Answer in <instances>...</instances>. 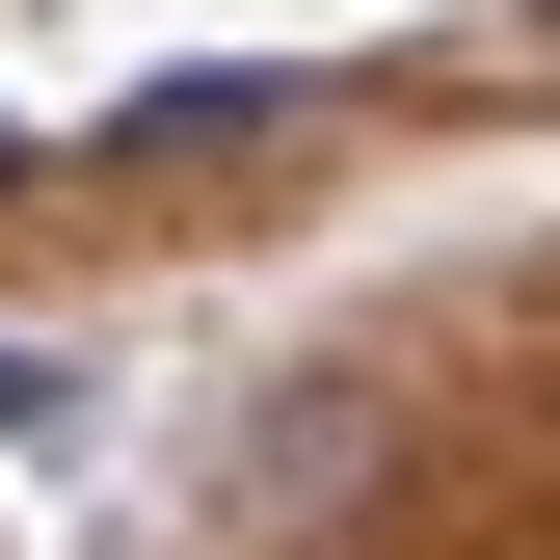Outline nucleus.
<instances>
[{"instance_id": "obj_2", "label": "nucleus", "mask_w": 560, "mask_h": 560, "mask_svg": "<svg viewBox=\"0 0 560 560\" xmlns=\"http://www.w3.org/2000/svg\"><path fill=\"white\" fill-rule=\"evenodd\" d=\"M0 214H27V133H0Z\"/></svg>"}, {"instance_id": "obj_1", "label": "nucleus", "mask_w": 560, "mask_h": 560, "mask_svg": "<svg viewBox=\"0 0 560 560\" xmlns=\"http://www.w3.org/2000/svg\"><path fill=\"white\" fill-rule=\"evenodd\" d=\"M294 107H320V81H161V107L107 133V187H214V161H294Z\"/></svg>"}]
</instances>
